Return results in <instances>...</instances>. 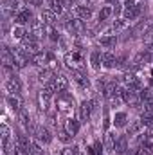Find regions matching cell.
Returning a JSON list of instances; mask_svg holds the SVG:
<instances>
[{"label":"cell","mask_w":153,"mask_h":155,"mask_svg":"<svg viewBox=\"0 0 153 155\" xmlns=\"http://www.w3.org/2000/svg\"><path fill=\"white\" fill-rule=\"evenodd\" d=\"M63 63H65V67H67L70 72H74V71H83V72H86V67H88L83 51H77V49H72V51L65 52Z\"/></svg>","instance_id":"1"},{"label":"cell","mask_w":153,"mask_h":155,"mask_svg":"<svg viewBox=\"0 0 153 155\" xmlns=\"http://www.w3.org/2000/svg\"><path fill=\"white\" fill-rule=\"evenodd\" d=\"M54 103H56L58 112L63 114V116H67V117H72V112L77 108L76 99H74V96H72L69 90H67V92H61V94H56Z\"/></svg>","instance_id":"2"},{"label":"cell","mask_w":153,"mask_h":155,"mask_svg":"<svg viewBox=\"0 0 153 155\" xmlns=\"http://www.w3.org/2000/svg\"><path fill=\"white\" fill-rule=\"evenodd\" d=\"M99 108V101L97 97H92V99H83L77 103V119L81 123H88L90 117L94 114V110Z\"/></svg>","instance_id":"3"},{"label":"cell","mask_w":153,"mask_h":155,"mask_svg":"<svg viewBox=\"0 0 153 155\" xmlns=\"http://www.w3.org/2000/svg\"><path fill=\"white\" fill-rule=\"evenodd\" d=\"M69 85H70V78L65 76V74H61V72H58L56 76L52 78V81H50L49 85H45V88H49V90L56 96V94L67 92V90H69Z\"/></svg>","instance_id":"4"},{"label":"cell","mask_w":153,"mask_h":155,"mask_svg":"<svg viewBox=\"0 0 153 155\" xmlns=\"http://www.w3.org/2000/svg\"><path fill=\"white\" fill-rule=\"evenodd\" d=\"M52 99H54V94H52L49 88H45V87H43L38 94H36V103H38L40 112L47 114V112L50 110V107H52Z\"/></svg>","instance_id":"5"},{"label":"cell","mask_w":153,"mask_h":155,"mask_svg":"<svg viewBox=\"0 0 153 155\" xmlns=\"http://www.w3.org/2000/svg\"><path fill=\"white\" fill-rule=\"evenodd\" d=\"M54 137H56V135H52V132H50L49 126H45V124H38L36 130H34V135H33V139H36L41 146H49V144L54 141Z\"/></svg>","instance_id":"6"},{"label":"cell","mask_w":153,"mask_h":155,"mask_svg":"<svg viewBox=\"0 0 153 155\" xmlns=\"http://www.w3.org/2000/svg\"><path fill=\"white\" fill-rule=\"evenodd\" d=\"M150 31H153V22L150 18H142V20H139L133 27H132V38H142L144 35H148Z\"/></svg>","instance_id":"7"},{"label":"cell","mask_w":153,"mask_h":155,"mask_svg":"<svg viewBox=\"0 0 153 155\" xmlns=\"http://www.w3.org/2000/svg\"><path fill=\"white\" fill-rule=\"evenodd\" d=\"M34 18H36V16H34L33 9L25 5V7H24L20 13H16L11 20H13V25H25V27H27V25H31V22H33Z\"/></svg>","instance_id":"8"},{"label":"cell","mask_w":153,"mask_h":155,"mask_svg":"<svg viewBox=\"0 0 153 155\" xmlns=\"http://www.w3.org/2000/svg\"><path fill=\"white\" fill-rule=\"evenodd\" d=\"M4 88H5V92H7V94H11V96H20V94H22V90H24V85H22L20 78L15 74V76H9L7 79H5Z\"/></svg>","instance_id":"9"},{"label":"cell","mask_w":153,"mask_h":155,"mask_svg":"<svg viewBox=\"0 0 153 155\" xmlns=\"http://www.w3.org/2000/svg\"><path fill=\"white\" fill-rule=\"evenodd\" d=\"M70 13H72V16L74 18H79V20H83V22H88V20H92V16H94V9L90 7V5H74L72 9H70Z\"/></svg>","instance_id":"10"},{"label":"cell","mask_w":153,"mask_h":155,"mask_svg":"<svg viewBox=\"0 0 153 155\" xmlns=\"http://www.w3.org/2000/svg\"><path fill=\"white\" fill-rule=\"evenodd\" d=\"M88 63H90L92 71L101 72V69H103V51L101 49H92L90 54H88Z\"/></svg>","instance_id":"11"},{"label":"cell","mask_w":153,"mask_h":155,"mask_svg":"<svg viewBox=\"0 0 153 155\" xmlns=\"http://www.w3.org/2000/svg\"><path fill=\"white\" fill-rule=\"evenodd\" d=\"M130 124V116L126 110H115L114 116H112V126L117 130H122Z\"/></svg>","instance_id":"12"},{"label":"cell","mask_w":153,"mask_h":155,"mask_svg":"<svg viewBox=\"0 0 153 155\" xmlns=\"http://www.w3.org/2000/svg\"><path fill=\"white\" fill-rule=\"evenodd\" d=\"M128 150H130V137H128V134H121V135H117L114 153L115 155H124Z\"/></svg>","instance_id":"13"},{"label":"cell","mask_w":153,"mask_h":155,"mask_svg":"<svg viewBox=\"0 0 153 155\" xmlns=\"http://www.w3.org/2000/svg\"><path fill=\"white\" fill-rule=\"evenodd\" d=\"M97 43H99V47H103L106 51H112L119 43V38H117V35H99L97 36Z\"/></svg>","instance_id":"14"},{"label":"cell","mask_w":153,"mask_h":155,"mask_svg":"<svg viewBox=\"0 0 153 155\" xmlns=\"http://www.w3.org/2000/svg\"><path fill=\"white\" fill-rule=\"evenodd\" d=\"M81 124H83V123H81L77 117L72 116V117H67V119H65V123H63V128H65V130H67V132H69L72 137H76L77 134H79V130H81Z\"/></svg>","instance_id":"15"},{"label":"cell","mask_w":153,"mask_h":155,"mask_svg":"<svg viewBox=\"0 0 153 155\" xmlns=\"http://www.w3.org/2000/svg\"><path fill=\"white\" fill-rule=\"evenodd\" d=\"M144 132H146V126L141 123V119H133V121H130V124L126 126L128 137H135V135H141V134H144Z\"/></svg>","instance_id":"16"},{"label":"cell","mask_w":153,"mask_h":155,"mask_svg":"<svg viewBox=\"0 0 153 155\" xmlns=\"http://www.w3.org/2000/svg\"><path fill=\"white\" fill-rule=\"evenodd\" d=\"M49 63V51H41V52H36L31 56V65L38 67V69H45Z\"/></svg>","instance_id":"17"},{"label":"cell","mask_w":153,"mask_h":155,"mask_svg":"<svg viewBox=\"0 0 153 155\" xmlns=\"http://www.w3.org/2000/svg\"><path fill=\"white\" fill-rule=\"evenodd\" d=\"M117 63V52L114 51H103V69L105 71H114Z\"/></svg>","instance_id":"18"},{"label":"cell","mask_w":153,"mask_h":155,"mask_svg":"<svg viewBox=\"0 0 153 155\" xmlns=\"http://www.w3.org/2000/svg\"><path fill=\"white\" fill-rule=\"evenodd\" d=\"M58 15L56 13H52L50 9H47V7H43L41 11H40V20L45 24V25H58Z\"/></svg>","instance_id":"19"},{"label":"cell","mask_w":153,"mask_h":155,"mask_svg":"<svg viewBox=\"0 0 153 155\" xmlns=\"http://www.w3.org/2000/svg\"><path fill=\"white\" fill-rule=\"evenodd\" d=\"M115 141H117V134H115V132L108 130V132H105V134H103V146H105V150H106V152L114 153Z\"/></svg>","instance_id":"20"},{"label":"cell","mask_w":153,"mask_h":155,"mask_svg":"<svg viewBox=\"0 0 153 155\" xmlns=\"http://www.w3.org/2000/svg\"><path fill=\"white\" fill-rule=\"evenodd\" d=\"M5 105H7V108L9 110H13L15 114L24 107V101H22V97L20 96H11V94H5Z\"/></svg>","instance_id":"21"},{"label":"cell","mask_w":153,"mask_h":155,"mask_svg":"<svg viewBox=\"0 0 153 155\" xmlns=\"http://www.w3.org/2000/svg\"><path fill=\"white\" fill-rule=\"evenodd\" d=\"M110 18H114V5H112V4H105V5H101V9H99V13H97V20H99V24H105V22L110 20Z\"/></svg>","instance_id":"22"},{"label":"cell","mask_w":153,"mask_h":155,"mask_svg":"<svg viewBox=\"0 0 153 155\" xmlns=\"http://www.w3.org/2000/svg\"><path fill=\"white\" fill-rule=\"evenodd\" d=\"M141 15H142V4H137V5H133V7H130V9H124V11H122V18H126L128 22L141 18Z\"/></svg>","instance_id":"23"},{"label":"cell","mask_w":153,"mask_h":155,"mask_svg":"<svg viewBox=\"0 0 153 155\" xmlns=\"http://www.w3.org/2000/svg\"><path fill=\"white\" fill-rule=\"evenodd\" d=\"M20 45H22L31 56L36 54V52H41V43H40V40H24Z\"/></svg>","instance_id":"24"},{"label":"cell","mask_w":153,"mask_h":155,"mask_svg":"<svg viewBox=\"0 0 153 155\" xmlns=\"http://www.w3.org/2000/svg\"><path fill=\"white\" fill-rule=\"evenodd\" d=\"M27 27L25 25H13V29H11V38L15 40V41H24L25 36H27Z\"/></svg>","instance_id":"25"},{"label":"cell","mask_w":153,"mask_h":155,"mask_svg":"<svg viewBox=\"0 0 153 155\" xmlns=\"http://www.w3.org/2000/svg\"><path fill=\"white\" fill-rule=\"evenodd\" d=\"M54 76H56L54 71H50V69H47V67H45V69H40L38 71V83H41V85L45 87V85H49V83L52 81Z\"/></svg>","instance_id":"26"},{"label":"cell","mask_w":153,"mask_h":155,"mask_svg":"<svg viewBox=\"0 0 153 155\" xmlns=\"http://www.w3.org/2000/svg\"><path fill=\"white\" fill-rule=\"evenodd\" d=\"M45 7H47V9H50L52 13H56L58 16H61V15H65V13H67L60 0H45Z\"/></svg>","instance_id":"27"},{"label":"cell","mask_w":153,"mask_h":155,"mask_svg":"<svg viewBox=\"0 0 153 155\" xmlns=\"http://www.w3.org/2000/svg\"><path fill=\"white\" fill-rule=\"evenodd\" d=\"M110 27H112V31H114L115 35H119V33H122V31H126V29L130 27V22H128L126 18L121 16V18H115Z\"/></svg>","instance_id":"28"},{"label":"cell","mask_w":153,"mask_h":155,"mask_svg":"<svg viewBox=\"0 0 153 155\" xmlns=\"http://www.w3.org/2000/svg\"><path fill=\"white\" fill-rule=\"evenodd\" d=\"M56 139H58V143H61L63 146H69V144L72 143V139H74V137H72V135L63 128V126H61V128H58V132H56Z\"/></svg>","instance_id":"29"},{"label":"cell","mask_w":153,"mask_h":155,"mask_svg":"<svg viewBox=\"0 0 153 155\" xmlns=\"http://www.w3.org/2000/svg\"><path fill=\"white\" fill-rule=\"evenodd\" d=\"M45 38L50 40L52 43H58V41L61 40V35H60V31L56 29V25H45Z\"/></svg>","instance_id":"30"},{"label":"cell","mask_w":153,"mask_h":155,"mask_svg":"<svg viewBox=\"0 0 153 155\" xmlns=\"http://www.w3.org/2000/svg\"><path fill=\"white\" fill-rule=\"evenodd\" d=\"M29 155H47L43 146L40 144L36 139H33V144H31V150H29Z\"/></svg>","instance_id":"31"},{"label":"cell","mask_w":153,"mask_h":155,"mask_svg":"<svg viewBox=\"0 0 153 155\" xmlns=\"http://www.w3.org/2000/svg\"><path fill=\"white\" fill-rule=\"evenodd\" d=\"M61 155H81V150L77 144H69L61 150Z\"/></svg>","instance_id":"32"},{"label":"cell","mask_w":153,"mask_h":155,"mask_svg":"<svg viewBox=\"0 0 153 155\" xmlns=\"http://www.w3.org/2000/svg\"><path fill=\"white\" fill-rule=\"evenodd\" d=\"M92 155H105V146H103V141L101 139H97L92 144Z\"/></svg>","instance_id":"33"},{"label":"cell","mask_w":153,"mask_h":155,"mask_svg":"<svg viewBox=\"0 0 153 155\" xmlns=\"http://www.w3.org/2000/svg\"><path fill=\"white\" fill-rule=\"evenodd\" d=\"M61 2V5L65 7V11H70L74 5H76V0H60Z\"/></svg>","instance_id":"34"},{"label":"cell","mask_w":153,"mask_h":155,"mask_svg":"<svg viewBox=\"0 0 153 155\" xmlns=\"http://www.w3.org/2000/svg\"><path fill=\"white\" fill-rule=\"evenodd\" d=\"M139 2L137 0H122V5H124V9H130V7H133V5H137Z\"/></svg>","instance_id":"35"},{"label":"cell","mask_w":153,"mask_h":155,"mask_svg":"<svg viewBox=\"0 0 153 155\" xmlns=\"http://www.w3.org/2000/svg\"><path fill=\"white\" fill-rule=\"evenodd\" d=\"M144 49H146L148 52H151V54H153V41H151V43H148V45H146Z\"/></svg>","instance_id":"36"},{"label":"cell","mask_w":153,"mask_h":155,"mask_svg":"<svg viewBox=\"0 0 153 155\" xmlns=\"http://www.w3.org/2000/svg\"><path fill=\"white\" fill-rule=\"evenodd\" d=\"M115 2H121V0H106V4H115Z\"/></svg>","instance_id":"37"},{"label":"cell","mask_w":153,"mask_h":155,"mask_svg":"<svg viewBox=\"0 0 153 155\" xmlns=\"http://www.w3.org/2000/svg\"><path fill=\"white\" fill-rule=\"evenodd\" d=\"M133 155H141V153H139V152H137V150H135V152H133Z\"/></svg>","instance_id":"38"}]
</instances>
